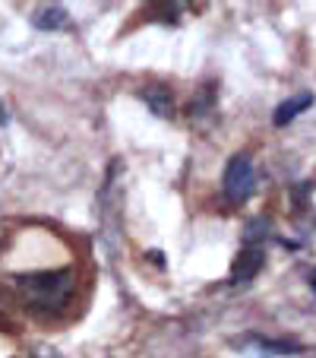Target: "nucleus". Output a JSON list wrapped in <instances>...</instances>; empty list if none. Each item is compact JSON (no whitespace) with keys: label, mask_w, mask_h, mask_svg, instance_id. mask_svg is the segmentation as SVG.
<instances>
[{"label":"nucleus","mask_w":316,"mask_h":358,"mask_svg":"<svg viewBox=\"0 0 316 358\" xmlns=\"http://www.w3.org/2000/svg\"><path fill=\"white\" fill-rule=\"evenodd\" d=\"M237 349L247 352L253 358H276V355H294L303 352V345L297 339H276V336H259V333H247L243 339H237Z\"/></svg>","instance_id":"3"},{"label":"nucleus","mask_w":316,"mask_h":358,"mask_svg":"<svg viewBox=\"0 0 316 358\" xmlns=\"http://www.w3.org/2000/svg\"><path fill=\"white\" fill-rule=\"evenodd\" d=\"M142 99H146V105L158 117H171V115H174V99H171V92L162 86V83H152V86L142 89Z\"/></svg>","instance_id":"6"},{"label":"nucleus","mask_w":316,"mask_h":358,"mask_svg":"<svg viewBox=\"0 0 316 358\" xmlns=\"http://www.w3.org/2000/svg\"><path fill=\"white\" fill-rule=\"evenodd\" d=\"M35 26H38L41 32H61V29L70 26V13L63 7L47 3V7H41L38 13H35Z\"/></svg>","instance_id":"7"},{"label":"nucleus","mask_w":316,"mask_h":358,"mask_svg":"<svg viewBox=\"0 0 316 358\" xmlns=\"http://www.w3.org/2000/svg\"><path fill=\"white\" fill-rule=\"evenodd\" d=\"M149 257H152L155 266H165V254H162V250H149Z\"/></svg>","instance_id":"8"},{"label":"nucleus","mask_w":316,"mask_h":358,"mask_svg":"<svg viewBox=\"0 0 316 358\" xmlns=\"http://www.w3.org/2000/svg\"><path fill=\"white\" fill-rule=\"evenodd\" d=\"M313 292H316V273H313Z\"/></svg>","instance_id":"11"},{"label":"nucleus","mask_w":316,"mask_h":358,"mask_svg":"<svg viewBox=\"0 0 316 358\" xmlns=\"http://www.w3.org/2000/svg\"><path fill=\"white\" fill-rule=\"evenodd\" d=\"M262 260H266V254H262L259 248H243L241 254H237V260H234V273H231L234 285H247V282H253L256 273L262 270Z\"/></svg>","instance_id":"4"},{"label":"nucleus","mask_w":316,"mask_h":358,"mask_svg":"<svg viewBox=\"0 0 316 358\" xmlns=\"http://www.w3.org/2000/svg\"><path fill=\"white\" fill-rule=\"evenodd\" d=\"M35 358H57L54 352H35Z\"/></svg>","instance_id":"10"},{"label":"nucleus","mask_w":316,"mask_h":358,"mask_svg":"<svg viewBox=\"0 0 316 358\" xmlns=\"http://www.w3.org/2000/svg\"><path fill=\"white\" fill-rule=\"evenodd\" d=\"M7 124V108H3V101H0V127Z\"/></svg>","instance_id":"9"},{"label":"nucleus","mask_w":316,"mask_h":358,"mask_svg":"<svg viewBox=\"0 0 316 358\" xmlns=\"http://www.w3.org/2000/svg\"><path fill=\"white\" fill-rule=\"evenodd\" d=\"M256 187V171L250 156H234L225 169V196L231 203H247Z\"/></svg>","instance_id":"1"},{"label":"nucleus","mask_w":316,"mask_h":358,"mask_svg":"<svg viewBox=\"0 0 316 358\" xmlns=\"http://www.w3.org/2000/svg\"><path fill=\"white\" fill-rule=\"evenodd\" d=\"M26 295L32 301V308H47V304H61L63 292H67L70 273H41V276L26 279Z\"/></svg>","instance_id":"2"},{"label":"nucleus","mask_w":316,"mask_h":358,"mask_svg":"<svg viewBox=\"0 0 316 358\" xmlns=\"http://www.w3.org/2000/svg\"><path fill=\"white\" fill-rule=\"evenodd\" d=\"M310 105H313V92H297L294 99H288V101L278 105L276 115H272V124H276V127H288V124L294 121L297 115H303Z\"/></svg>","instance_id":"5"}]
</instances>
